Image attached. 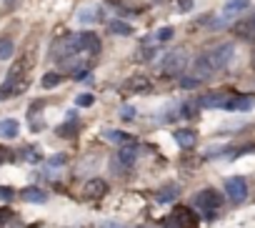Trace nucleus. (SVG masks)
Here are the masks:
<instances>
[{
    "label": "nucleus",
    "instance_id": "26",
    "mask_svg": "<svg viewBox=\"0 0 255 228\" xmlns=\"http://www.w3.org/2000/svg\"><path fill=\"white\" fill-rule=\"evenodd\" d=\"M60 80H63L60 73H45V75H42V88H55Z\"/></svg>",
    "mask_w": 255,
    "mask_h": 228
},
{
    "label": "nucleus",
    "instance_id": "13",
    "mask_svg": "<svg viewBox=\"0 0 255 228\" xmlns=\"http://www.w3.org/2000/svg\"><path fill=\"white\" fill-rule=\"evenodd\" d=\"M78 38H80V48L83 50H88V53H100V40H98V35L95 33H90V30H83V33H78Z\"/></svg>",
    "mask_w": 255,
    "mask_h": 228
},
{
    "label": "nucleus",
    "instance_id": "36",
    "mask_svg": "<svg viewBox=\"0 0 255 228\" xmlns=\"http://www.w3.org/2000/svg\"><path fill=\"white\" fill-rule=\"evenodd\" d=\"M120 113H123V118H133V115H135V111H133L130 106H123V111H120Z\"/></svg>",
    "mask_w": 255,
    "mask_h": 228
},
{
    "label": "nucleus",
    "instance_id": "4",
    "mask_svg": "<svg viewBox=\"0 0 255 228\" xmlns=\"http://www.w3.org/2000/svg\"><path fill=\"white\" fill-rule=\"evenodd\" d=\"M138 160V143H130V146H120L118 153L113 156V173H125L130 171Z\"/></svg>",
    "mask_w": 255,
    "mask_h": 228
},
{
    "label": "nucleus",
    "instance_id": "20",
    "mask_svg": "<svg viewBox=\"0 0 255 228\" xmlns=\"http://www.w3.org/2000/svg\"><path fill=\"white\" fill-rule=\"evenodd\" d=\"M130 91L133 93H150L153 86H150V80H148L145 75H138V78H130Z\"/></svg>",
    "mask_w": 255,
    "mask_h": 228
},
{
    "label": "nucleus",
    "instance_id": "1",
    "mask_svg": "<svg viewBox=\"0 0 255 228\" xmlns=\"http://www.w3.org/2000/svg\"><path fill=\"white\" fill-rule=\"evenodd\" d=\"M188 68V53L185 50H170L160 63H158V73L168 75V78H178L183 75Z\"/></svg>",
    "mask_w": 255,
    "mask_h": 228
},
{
    "label": "nucleus",
    "instance_id": "16",
    "mask_svg": "<svg viewBox=\"0 0 255 228\" xmlns=\"http://www.w3.org/2000/svg\"><path fill=\"white\" fill-rule=\"evenodd\" d=\"M23 201H28V203H45L48 201V193L42 191V188H38V185H28V188H23Z\"/></svg>",
    "mask_w": 255,
    "mask_h": 228
},
{
    "label": "nucleus",
    "instance_id": "5",
    "mask_svg": "<svg viewBox=\"0 0 255 228\" xmlns=\"http://www.w3.org/2000/svg\"><path fill=\"white\" fill-rule=\"evenodd\" d=\"M205 55H208V60L212 63V68L223 70V68H228V63L233 60V55H235V46H233V43H218L215 48H212L210 53H205Z\"/></svg>",
    "mask_w": 255,
    "mask_h": 228
},
{
    "label": "nucleus",
    "instance_id": "2",
    "mask_svg": "<svg viewBox=\"0 0 255 228\" xmlns=\"http://www.w3.org/2000/svg\"><path fill=\"white\" fill-rule=\"evenodd\" d=\"M23 73H25V63H23V60L13 63V68L5 75V83L0 86V98H10V95H15V93H20V91L25 88L23 86Z\"/></svg>",
    "mask_w": 255,
    "mask_h": 228
},
{
    "label": "nucleus",
    "instance_id": "38",
    "mask_svg": "<svg viewBox=\"0 0 255 228\" xmlns=\"http://www.w3.org/2000/svg\"><path fill=\"white\" fill-rule=\"evenodd\" d=\"M253 68H255V53H253Z\"/></svg>",
    "mask_w": 255,
    "mask_h": 228
},
{
    "label": "nucleus",
    "instance_id": "17",
    "mask_svg": "<svg viewBox=\"0 0 255 228\" xmlns=\"http://www.w3.org/2000/svg\"><path fill=\"white\" fill-rule=\"evenodd\" d=\"M18 133H20V123L15 118L0 120V138H18Z\"/></svg>",
    "mask_w": 255,
    "mask_h": 228
},
{
    "label": "nucleus",
    "instance_id": "24",
    "mask_svg": "<svg viewBox=\"0 0 255 228\" xmlns=\"http://www.w3.org/2000/svg\"><path fill=\"white\" fill-rule=\"evenodd\" d=\"M58 136H63V138H75L78 136V123H65V126H60L58 128Z\"/></svg>",
    "mask_w": 255,
    "mask_h": 228
},
{
    "label": "nucleus",
    "instance_id": "35",
    "mask_svg": "<svg viewBox=\"0 0 255 228\" xmlns=\"http://www.w3.org/2000/svg\"><path fill=\"white\" fill-rule=\"evenodd\" d=\"M210 28H212V30H215V28H218V30H223V28H225V18H218L215 23H210Z\"/></svg>",
    "mask_w": 255,
    "mask_h": 228
},
{
    "label": "nucleus",
    "instance_id": "11",
    "mask_svg": "<svg viewBox=\"0 0 255 228\" xmlns=\"http://www.w3.org/2000/svg\"><path fill=\"white\" fill-rule=\"evenodd\" d=\"M173 140L178 143L180 148H193L195 143H198V136H195V131H190V128H178V131H173Z\"/></svg>",
    "mask_w": 255,
    "mask_h": 228
},
{
    "label": "nucleus",
    "instance_id": "29",
    "mask_svg": "<svg viewBox=\"0 0 255 228\" xmlns=\"http://www.w3.org/2000/svg\"><path fill=\"white\" fill-rule=\"evenodd\" d=\"M65 160H68V156H65V153H55L48 163L53 165V168H60V165H65Z\"/></svg>",
    "mask_w": 255,
    "mask_h": 228
},
{
    "label": "nucleus",
    "instance_id": "25",
    "mask_svg": "<svg viewBox=\"0 0 255 228\" xmlns=\"http://www.w3.org/2000/svg\"><path fill=\"white\" fill-rule=\"evenodd\" d=\"M198 86H200V78L198 75H183L180 78V88H185V91H193Z\"/></svg>",
    "mask_w": 255,
    "mask_h": 228
},
{
    "label": "nucleus",
    "instance_id": "19",
    "mask_svg": "<svg viewBox=\"0 0 255 228\" xmlns=\"http://www.w3.org/2000/svg\"><path fill=\"white\" fill-rule=\"evenodd\" d=\"M105 138H110L115 143H123V146H130V143H138L135 136L130 133H125V131H105Z\"/></svg>",
    "mask_w": 255,
    "mask_h": 228
},
{
    "label": "nucleus",
    "instance_id": "31",
    "mask_svg": "<svg viewBox=\"0 0 255 228\" xmlns=\"http://www.w3.org/2000/svg\"><path fill=\"white\" fill-rule=\"evenodd\" d=\"M178 13H188V10H193V0H178Z\"/></svg>",
    "mask_w": 255,
    "mask_h": 228
},
{
    "label": "nucleus",
    "instance_id": "3",
    "mask_svg": "<svg viewBox=\"0 0 255 228\" xmlns=\"http://www.w3.org/2000/svg\"><path fill=\"white\" fill-rule=\"evenodd\" d=\"M193 205H195L198 211H203V213H205V218H212V213H215V211L220 208V205H223V196H220L215 188H205V191L195 193Z\"/></svg>",
    "mask_w": 255,
    "mask_h": 228
},
{
    "label": "nucleus",
    "instance_id": "9",
    "mask_svg": "<svg viewBox=\"0 0 255 228\" xmlns=\"http://www.w3.org/2000/svg\"><path fill=\"white\" fill-rule=\"evenodd\" d=\"M212 73H215V68H212V63L208 60V55H198V58L193 60V75H198L200 80L212 78Z\"/></svg>",
    "mask_w": 255,
    "mask_h": 228
},
{
    "label": "nucleus",
    "instance_id": "12",
    "mask_svg": "<svg viewBox=\"0 0 255 228\" xmlns=\"http://www.w3.org/2000/svg\"><path fill=\"white\" fill-rule=\"evenodd\" d=\"M225 103H228V98L220 95V93H203V95H198V106L200 108H225Z\"/></svg>",
    "mask_w": 255,
    "mask_h": 228
},
{
    "label": "nucleus",
    "instance_id": "32",
    "mask_svg": "<svg viewBox=\"0 0 255 228\" xmlns=\"http://www.w3.org/2000/svg\"><path fill=\"white\" fill-rule=\"evenodd\" d=\"M13 196H15L13 188H5V185H0V201H10Z\"/></svg>",
    "mask_w": 255,
    "mask_h": 228
},
{
    "label": "nucleus",
    "instance_id": "14",
    "mask_svg": "<svg viewBox=\"0 0 255 228\" xmlns=\"http://www.w3.org/2000/svg\"><path fill=\"white\" fill-rule=\"evenodd\" d=\"M178 193H180V188H178V183H165L163 188L158 191V203H163V205H168V203H175L178 201Z\"/></svg>",
    "mask_w": 255,
    "mask_h": 228
},
{
    "label": "nucleus",
    "instance_id": "34",
    "mask_svg": "<svg viewBox=\"0 0 255 228\" xmlns=\"http://www.w3.org/2000/svg\"><path fill=\"white\" fill-rule=\"evenodd\" d=\"M25 156H28L33 163H40V153H38L35 148H28V151H25Z\"/></svg>",
    "mask_w": 255,
    "mask_h": 228
},
{
    "label": "nucleus",
    "instance_id": "6",
    "mask_svg": "<svg viewBox=\"0 0 255 228\" xmlns=\"http://www.w3.org/2000/svg\"><path fill=\"white\" fill-rule=\"evenodd\" d=\"M225 193L233 203H243L248 198V181L243 176H233L225 181Z\"/></svg>",
    "mask_w": 255,
    "mask_h": 228
},
{
    "label": "nucleus",
    "instance_id": "23",
    "mask_svg": "<svg viewBox=\"0 0 255 228\" xmlns=\"http://www.w3.org/2000/svg\"><path fill=\"white\" fill-rule=\"evenodd\" d=\"M15 46H13V40L10 38H0V60H8L13 55Z\"/></svg>",
    "mask_w": 255,
    "mask_h": 228
},
{
    "label": "nucleus",
    "instance_id": "27",
    "mask_svg": "<svg viewBox=\"0 0 255 228\" xmlns=\"http://www.w3.org/2000/svg\"><path fill=\"white\" fill-rule=\"evenodd\" d=\"M75 103H78L80 108H90L93 103H95V98H93L90 93H83V95H78V98H75Z\"/></svg>",
    "mask_w": 255,
    "mask_h": 228
},
{
    "label": "nucleus",
    "instance_id": "8",
    "mask_svg": "<svg viewBox=\"0 0 255 228\" xmlns=\"http://www.w3.org/2000/svg\"><path fill=\"white\" fill-rule=\"evenodd\" d=\"M233 33H235L240 40H245V43H255V18L238 20V25H233Z\"/></svg>",
    "mask_w": 255,
    "mask_h": 228
},
{
    "label": "nucleus",
    "instance_id": "22",
    "mask_svg": "<svg viewBox=\"0 0 255 228\" xmlns=\"http://www.w3.org/2000/svg\"><path fill=\"white\" fill-rule=\"evenodd\" d=\"M110 33H115V35H130L133 28L128 25L125 20H110Z\"/></svg>",
    "mask_w": 255,
    "mask_h": 228
},
{
    "label": "nucleus",
    "instance_id": "33",
    "mask_svg": "<svg viewBox=\"0 0 255 228\" xmlns=\"http://www.w3.org/2000/svg\"><path fill=\"white\" fill-rule=\"evenodd\" d=\"M10 158H13V153H10L5 146H0V165H3V163H8Z\"/></svg>",
    "mask_w": 255,
    "mask_h": 228
},
{
    "label": "nucleus",
    "instance_id": "30",
    "mask_svg": "<svg viewBox=\"0 0 255 228\" xmlns=\"http://www.w3.org/2000/svg\"><path fill=\"white\" fill-rule=\"evenodd\" d=\"M10 218H13V211L8 208V205H5V208H0V228H3Z\"/></svg>",
    "mask_w": 255,
    "mask_h": 228
},
{
    "label": "nucleus",
    "instance_id": "37",
    "mask_svg": "<svg viewBox=\"0 0 255 228\" xmlns=\"http://www.w3.org/2000/svg\"><path fill=\"white\" fill-rule=\"evenodd\" d=\"M100 228H125L123 223H115V221H108V223H103Z\"/></svg>",
    "mask_w": 255,
    "mask_h": 228
},
{
    "label": "nucleus",
    "instance_id": "10",
    "mask_svg": "<svg viewBox=\"0 0 255 228\" xmlns=\"http://www.w3.org/2000/svg\"><path fill=\"white\" fill-rule=\"evenodd\" d=\"M253 106H255V98L253 95H233V98H228V103H225V111H253Z\"/></svg>",
    "mask_w": 255,
    "mask_h": 228
},
{
    "label": "nucleus",
    "instance_id": "28",
    "mask_svg": "<svg viewBox=\"0 0 255 228\" xmlns=\"http://www.w3.org/2000/svg\"><path fill=\"white\" fill-rule=\"evenodd\" d=\"M173 35H175L173 28H160L155 38H158V43H168V40H173Z\"/></svg>",
    "mask_w": 255,
    "mask_h": 228
},
{
    "label": "nucleus",
    "instance_id": "18",
    "mask_svg": "<svg viewBox=\"0 0 255 228\" xmlns=\"http://www.w3.org/2000/svg\"><path fill=\"white\" fill-rule=\"evenodd\" d=\"M78 20L80 23H98V20H103V10L100 8H83V10H78Z\"/></svg>",
    "mask_w": 255,
    "mask_h": 228
},
{
    "label": "nucleus",
    "instance_id": "7",
    "mask_svg": "<svg viewBox=\"0 0 255 228\" xmlns=\"http://www.w3.org/2000/svg\"><path fill=\"white\" fill-rule=\"evenodd\" d=\"M105 193H108V183H105L103 178H90L88 183H85V188H83V196L90 198V201H98Z\"/></svg>",
    "mask_w": 255,
    "mask_h": 228
},
{
    "label": "nucleus",
    "instance_id": "21",
    "mask_svg": "<svg viewBox=\"0 0 255 228\" xmlns=\"http://www.w3.org/2000/svg\"><path fill=\"white\" fill-rule=\"evenodd\" d=\"M198 111H200L198 100H185V103H180V108H178V113H180L183 118H195Z\"/></svg>",
    "mask_w": 255,
    "mask_h": 228
},
{
    "label": "nucleus",
    "instance_id": "15",
    "mask_svg": "<svg viewBox=\"0 0 255 228\" xmlns=\"http://www.w3.org/2000/svg\"><path fill=\"white\" fill-rule=\"evenodd\" d=\"M248 8H250V0H228V3L223 5V15L225 18H235L238 13H243Z\"/></svg>",
    "mask_w": 255,
    "mask_h": 228
}]
</instances>
